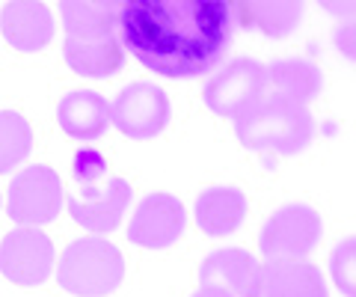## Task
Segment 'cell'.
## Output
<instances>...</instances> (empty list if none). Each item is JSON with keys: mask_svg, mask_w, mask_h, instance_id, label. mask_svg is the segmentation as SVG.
<instances>
[{"mask_svg": "<svg viewBox=\"0 0 356 297\" xmlns=\"http://www.w3.org/2000/svg\"><path fill=\"white\" fill-rule=\"evenodd\" d=\"M247 217V196L238 188H211L196 200V223L211 238H226Z\"/></svg>", "mask_w": 356, "mask_h": 297, "instance_id": "16", "label": "cell"}, {"mask_svg": "<svg viewBox=\"0 0 356 297\" xmlns=\"http://www.w3.org/2000/svg\"><path fill=\"white\" fill-rule=\"evenodd\" d=\"M54 271V244L39 229L21 226L0 241V273L15 285H42Z\"/></svg>", "mask_w": 356, "mask_h": 297, "instance_id": "9", "label": "cell"}, {"mask_svg": "<svg viewBox=\"0 0 356 297\" xmlns=\"http://www.w3.org/2000/svg\"><path fill=\"white\" fill-rule=\"evenodd\" d=\"M57 122L69 137L92 143L110 128V104L104 95L92 90L69 93L57 107Z\"/></svg>", "mask_w": 356, "mask_h": 297, "instance_id": "15", "label": "cell"}, {"mask_svg": "<svg viewBox=\"0 0 356 297\" xmlns=\"http://www.w3.org/2000/svg\"><path fill=\"white\" fill-rule=\"evenodd\" d=\"M170 122V98L154 83H131L110 104V125L131 140H152Z\"/></svg>", "mask_w": 356, "mask_h": 297, "instance_id": "8", "label": "cell"}, {"mask_svg": "<svg viewBox=\"0 0 356 297\" xmlns=\"http://www.w3.org/2000/svg\"><path fill=\"white\" fill-rule=\"evenodd\" d=\"M264 93H267V65H261L259 60L241 57V60H232L226 69H220L205 83L202 95L208 110H214L217 116L238 119Z\"/></svg>", "mask_w": 356, "mask_h": 297, "instance_id": "7", "label": "cell"}, {"mask_svg": "<svg viewBox=\"0 0 356 297\" xmlns=\"http://www.w3.org/2000/svg\"><path fill=\"white\" fill-rule=\"evenodd\" d=\"M119 6L113 0H63L65 24V63L81 78H110L122 69L125 51L116 36Z\"/></svg>", "mask_w": 356, "mask_h": 297, "instance_id": "2", "label": "cell"}, {"mask_svg": "<svg viewBox=\"0 0 356 297\" xmlns=\"http://www.w3.org/2000/svg\"><path fill=\"white\" fill-rule=\"evenodd\" d=\"M247 297H330L324 273L312 262H264Z\"/></svg>", "mask_w": 356, "mask_h": 297, "instance_id": "12", "label": "cell"}, {"mask_svg": "<svg viewBox=\"0 0 356 297\" xmlns=\"http://www.w3.org/2000/svg\"><path fill=\"white\" fill-rule=\"evenodd\" d=\"M125 277V259L107 238H77L60 256L57 282L74 297H107Z\"/></svg>", "mask_w": 356, "mask_h": 297, "instance_id": "4", "label": "cell"}, {"mask_svg": "<svg viewBox=\"0 0 356 297\" xmlns=\"http://www.w3.org/2000/svg\"><path fill=\"white\" fill-rule=\"evenodd\" d=\"M235 33L222 0H131L119 6L116 36L146 69L163 78H202L226 57Z\"/></svg>", "mask_w": 356, "mask_h": 297, "instance_id": "1", "label": "cell"}, {"mask_svg": "<svg viewBox=\"0 0 356 297\" xmlns=\"http://www.w3.org/2000/svg\"><path fill=\"white\" fill-rule=\"evenodd\" d=\"M33 149L30 122L15 110H0V175L13 172Z\"/></svg>", "mask_w": 356, "mask_h": 297, "instance_id": "19", "label": "cell"}, {"mask_svg": "<svg viewBox=\"0 0 356 297\" xmlns=\"http://www.w3.org/2000/svg\"><path fill=\"white\" fill-rule=\"evenodd\" d=\"M0 33L18 51H42L54 39V15L39 0H13L0 9Z\"/></svg>", "mask_w": 356, "mask_h": 297, "instance_id": "13", "label": "cell"}, {"mask_svg": "<svg viewBox=\"0 0 356 297\" xmlns=\"http://www.w3.org/2000/svg\"><path fill=\"white\" fill-rule=\"evenodd\" d=\"M187 211L172 193H149L131 217L128 238L131 244L146 250H163L184 235Z\"/></svg>", "mask_w": 356, "mask_h": 297, "instance_id": "11", "label": "cell"}, {"mask_svg": "<svg viewBox=\"0 0 356 297\" xmlns=\"http://www.w3.org/2000/svg\"><path fill=\"white\" fill-rule=\"evenodd\" d=\"M235 24L252 27L273 39H285L294 33L300 15H303V0H259V3H238L232 6Z\"/></svg>", "mask_w": 356, "mask_h": 297, "instance_id": "18", "label": "cell"}, {"mask_svg": "<svg viewBox=\"0 0 356 297\" xmlns=\"http://www.w3.org/2000/svg\"><path fill=\"white\" fill-rule=\"evenodd\" d=\"M255 277H259V262L247 250L229 247L217 250L199 268V282L202 289H220L232 297H247Z\"/></svg>", "mask_w": 356, "mask_h": 297, "instance_id": "14", "label": "cell"}, {"mask_svg": "<svg viewBox=\"0 0 356 297\" xmlns=\"http://www.w3.org/2000/svg\"><path fill=\"white\" fill-rule=\"evenodd\" d=\"M131 205V184L125 179H107V184H81V191L69 196V214L77 226L95 235H107L122 223Z\"/></svg>", "mask_w": 356, "mask_h": 297, "instance_id": "10", "label": "cell"}, {"mask_svg": "<svg viewBox=\"0 0 356 297\" xmlns=\"http://www.w3.org/2000/svg\"><path fill=\"white\" fill-rule=\"evenodd\" d=\"M191 297H232V294L220 291V289H199V291H196V294H191Z\"/></svg>", "mask_w": 356, "mask_h": 297, "instance_id": "21", "label": "cell"}, {"mask_svg": "<svg viewBox=\"0 0 356 297\" xmlns=\"http://www.w3.org/2000/svg\"><path fill=\"white\" fill-rule=\"evenodd\" d=\"M324 223L309 205H285L267 217L259 235V247L267 262H303L321 244Z\"/></svg>", "mask_w": 356, "mask_h": 297, "instance_id": "5", "label": "cell"}, {"mask_svg": "<svg viewBox=\"0 0 356 297\" xmlns=\"http://www.w3.org/2000/svg\"><path fill=\"white\" fill-rule=\"evenodd\" d=\"M324 90V74L309 60H276L267 65V93L282 95L288 102L309 104Z\"/></svg>", "mask_w": 356, "mask_h": 297, "instance_id": "17", "label": "cell"}, {"mask_svg": "<svg viewBox=\"0 0 356 297\" xmlns=\"http://www.w3.org/2000/svg\"><path fill=\"white\" fill-rule=\"evenodd\" d=\"M238 140L252 152L300 155L315 140V116L306 104L264 93L247 113L235 119Z\"/></svg>", "mask_w": 356, "mask_h": 297, "instance_id": "3", "label": "cell"}, {"mask_svg": "<svg viewBox=\"0 0 356 297\" xmlns=\"http://www.w3.org/2000/svg\"><path fill=\"white\" fill-rule=\"evenodd\" d=\"M104 172H107V161L95 149H81L72 161V175L77 184H95Z\"/></svg>", "mask_w": 356, "mask_h": 297, "instance_id": "20", "label": "cell"}, {"mask_svg": "<svg viewBox=\"0 0 356 297\" xmlns=\"http://www.w3.org/2000/svg\"><path fill=\"white\" fill-rule=\"evenodd\" d=\"M63 205V182L60 172L51 167H24L9 184L6 211L21 226L39 229L57 220Z\"/></svg>", "mask_w": 356, "mask_h": 297, "instance_id": "6", "label": "cell"}]
</instances>
